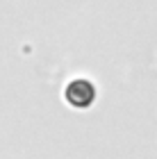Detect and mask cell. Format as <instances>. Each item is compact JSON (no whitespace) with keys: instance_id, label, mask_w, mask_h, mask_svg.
Returning <instances> with one entry per match:
<instances>
[{"instance_id":"obj_1","label":"cell","mask_w":157,"mask_h":159,"mask_svg":"<svg viewBox=\"0 0 157 159\" xmlns=\"http://www.w3.org/2000/svg\"><path fill=\"white\" fill-rule=\"evenodd\" d=\"M64 98H66V102L71 107H75V109H87V107H91L94 100H96V86L91 84L89 80L77 77L66 86Z\"/></svg>"}]
</instances>
